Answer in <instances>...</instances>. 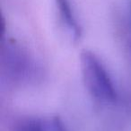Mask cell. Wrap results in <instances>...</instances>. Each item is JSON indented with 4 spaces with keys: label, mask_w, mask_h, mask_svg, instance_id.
Wrapping results in <instances>:
<instances>
[{
    "label": "cell",
    "mask_w": 131,
    "mask_h": 131,
    "mask_svg": "<svg viewBox=\"0 0 131 131\" xmlns=\"http://www.w3.org/2000/svg\"><path fill=\"white\" fill-rule=\"evenodd\" d=\"M18 131H67V129L62 120L54 117L25 119L19 125Z\"/></svg>",
    "instance_id": "cell-3"
},
{
    "label": "cell",
    "mask_w": 131,
    "mask_h": 131,
    "mask_svg": "<svg viewBox=\"0 0 131 131\" xmlns=\"http://www.w3.org/2000/svg\"><path fill=\"white\" fill-rule=\"evenodd\" d=\"M56 6L58 10L60 19L66 28L69 31L75 39L81 36V27L77 22V16L74 12L73 6L70 0H54Z\"/></svg>",
    "instance_id": "cell-2"
},
{
    "label": "cell",
    "mask_w": 131,
    "mask_h": 131,
    "mask_svg": "<svg viewBox=\"0 0 131 131\" xmlns=\"http://www.w3.org/2000/svg\"><path fill=\"white\" fill-rule=\"evenodd\" d=\"M81 71L84 85L92 96L102 102H113L117 93L111 77L100 58L84 49L80 56Z\"/></svg>",
    "instance_id": "cell-1"
}]
</instances>
